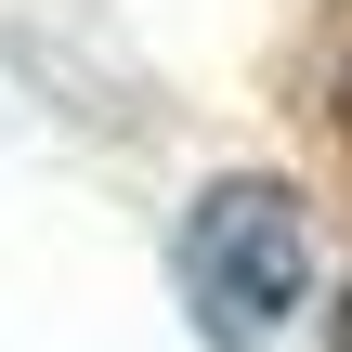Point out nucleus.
Instances as JSON below:
<instances>
[{
  "label": "nucleus",
  "instance_id": "obj_3",
  "mask_svg": "<svg viewBox=\"0 0 352 352\" xmlns=\"http://www.w3.org/2000/svg\"><path fill=\"white\" fill-rule=\"evenodd\" d=\"M340 118H352V78H340Z\"/></svg>",
  "mask_w": 352,
  "mask_h": 352
},
{
  "label": "nucleus",
  "instance_id": "obj_1",
  "mask_svg": "<svg viewBox=\"0 0 352 352\" xmlns=\"http://www.w3.org/2000/svg\"><path fill=\"white\" fill-rule=\"evenodd\" d=\"M170 261H183V300H196V327L222 352H287V340H314V314H327V222H314V196L287 170L196 183Z\"/></svg>",
  "mask_w": 352,
  "mask_h": 352
},
{
  "label": "nucleus",
  "instance_id": "obj_2",
  "mask_svg": "<svg viewBox=\"0 0 352 352\" xmlns=\"http://www.w3.org/2000/svg\"><path fill=\"white\" fill-rule=\"evenodd\" d=\"M340 352H352V300H340Z\"/></svg>",
  "mask_w": 352,
  "mask_h": 352
}]
</instances>
